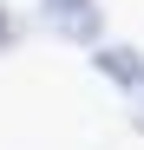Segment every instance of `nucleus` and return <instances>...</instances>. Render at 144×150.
Wrapping results in <instances>:
<instances>
[{"label": "nucleus", "instance_id": "20e7f679", "mask_svg": "<svg viewBox=\"0 0 144 150\" xmlns=\"http://www.w3.org/2000/svg\"><path fill=\"white\" fill-rule=\"evenodd\" d=\"M131 117L144 124V72H138V91H131Z\"/></svg>", "mask_w": 144, "mask_h": 150}, {"label": "nucleus", "instance_id": "f257e3e1", "mask_svg": "<svg viewBox=\"0 0 144 150\" xmlns=\"http://www.w3.org/2000/svg\"><path fill=\"white\" fill-rule=\"evenodd\" d=\"M39 26L53 39L92 52V46L105 39V7H98V0H39Z\"/></svg>", "mask_w": 144, "mask_h": 150}, {"label": "nucleus", "instance_id": "f03ea898", "mask_svg": "<svg viewBox=\"0 0 144 150\" xmlns=\"http://www.w3.org/2000/svg\"><path fill=\"white\" fill-rule=\"evenodd\" d=\"M92 72H98V79H111V91H138V72H144V52L138 46H111V39H98L92 46Z\"/></svg>", "mask_w": 144, "mask_h": 150}, {"label": "nucleus", "instance_id": "7ed1b4c3", "mask_svg": "<svg viewBox=\"0 0 144 150\" xmlns=\"http://www.w3.org/2000/svg\"><path fill=\"white\" fill-rule=\"evenodd\" d=\"M13 46H20V20H13V7H7V0H0V59H7Z\"/></svg>", "mask_w": 144, "mask_h": 150}]
</instances>
